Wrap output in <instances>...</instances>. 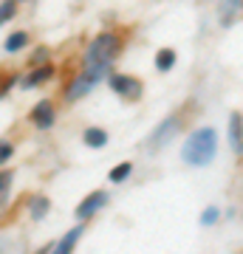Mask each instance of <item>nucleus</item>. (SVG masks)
Masks as SVG:
<instances>
[{
    "label": "nucleus",
    "instance_id": "obj_1",
    "mask_svg": "<svg viewBox=\"0 0 243 254\" xmlns=\"http://www.w3.org/2000/svg\"><path fill=\"white\" fill-rule=\"evenodd\" d=\"M122 51V37L113 34V31H105V34L93 37V43L88 46L85 51V68H82V76L90 82V85H96V82L110 71V65L113 60L119 57Z\"/></svg>",
    "mask_w": 243,
    "mask_h": 254
},
{
    "label": "nucleus",
    "instance_id": "obj_2",
    "mask_svg": "<svg viewBox=\"0 0 243 254\" xmlns=\"http://www.w3.org/2000/svg\"><path fill=\"white\" fill-rule=\"evenodd\" d=\"M218 155V133L212 127H198L192 136L187 138V144L181 150V158L189 167H207Z\"/></svg>",
    "mask_w": 243,
    "mask_h": 254
},
{
    "label": "nucleus",
    "instance_id": "obj_3",
    "mask_svg": "<svg viewBox=\"0 0 243 254\" xmlns=\"http://www.w3.org/2000/svg\"><path fill=\"white\" fill-rule=\"evenodd\" d=\"M108 82H110V88H113V93H119V96L127 99V102H136L144 91L142 82L136 79V76H127V73H110Z\"/></svg>",
    "mask_w": 243,
    "mask_h": 254
},
{
    "label": "nucleus",
    "instance_id": "obj_4",
    "mask_svg": "<svg viewBox=\"0 0 243 254\" xmlns=\"http://www.w3.org/2000/svg\"><path fill=\"white\" fill-rule=\"evenodd\" d=\"M178 116H170V119H164L162 125L156 127V133L150 136V150H159L162 144H167L172 136H175V130H178Z\"/></svg>",
    "mask_w": 243,
    "mask_h": 254
},
{
    "label": "nucleus",
    "instance_id": "obj_5",
    "mask_svg": "<svg viewBox=\"0 0 243 254\" xmlns=\"http://www.w3.org/2000/svg\"><path fill=\"white\" fill-rule=\"evenodd\" d=\"M54 119H57L54 105L48 99H40L34 105V110H31V122H34V127H40V130H48V127L54 125Z\"/></svg>",
    "mask_w": 243,
    "mask_h": 254
},
{
    "label": "nucleus",
    "instance_id": "obj_6",
    "mask_svg": "<svg viewBox=\"0 0 243 254\" xmlns=\"http://www.w3.org/2000/svg\"><path fill=\"white\" fill-rule=\"evenodd\" d=\"M105 200H108V192H90L88 198L82 200L80 206H77V218H80V220H88L90 215H96V212L105 206Z\"/></svg>",
    "mask_w": 243,
    "mask_h": 254
},
{
    "label": "nucleus",
    "instance_id": "obj_7",
    "mask_svg": "<svg viewBox=\"0 0 243 254\" xmlns=\"http://www.w3.org/2000/svg\"><path fill=\"white\" fill-rule=\"evenodd\" d=\"M229 147L235 153H243V116L241 113L229 116Z\"/></svg>",
    "mask_w": 243,
    "mask_h": 254
},
{
    "label": "nucleus",
    "instance_id": "obj_8",
    "mask_svg": "<svg viewBox=\"0 0 243 254\" xmlns=\"http://www.w3.org/2000/svg\"><path fill=\"white\" fill-rule=\"evenodd\" d=\"M90 88H93V85H90V82H88V79H85V76L80 73V76H74V79H71V85L65 88V99H68V102H77L80 96H85V93H88Z\"/></svg>",
    "mask_w": 243,
    "mask_h": 254
},
{
    "label": "nucleus",
    "instance_id": "obj_9",
    "mask_svg": "<svg viewBox=\"0 0 243 254\" xmlns=\"http://www.w3.org/2000/svg\"><path fill=\"white\" fill-rule=\"evenodd\" d=\"M48 76H54V65H43V68H34V71H31L26 79H23V88H37V85H43Z\"/></svg>",
    "mask_w": 243,
    "mask_h": 254
},
{
    "label": "nucleus",
    "instance_id": "obj_10",
    "mask_svg": "<svg viewBox=\"0 0 243 254\" xmlns=\"http://www.w3.org/2000/svg\"><path fill=\"white\" fill-rule=\"evenodd\" d=\"M82 141H85L88 147H93V150H99V147L108 144V133L99 130V127H88V130L82 133Z\"/></svg>",
    "mask_w": 243,
    "mask_h": 254
},
{
    "label": "nucleus",
    "instance_id": "obj_11",
    "mask_svg": "<svg viewBox=\"0 0 243 254\" xmlns=\"http://www.w3.org/2000/svg\"><path fill=\"white\" fill-rule=\"evenodd\" d=\"M80 235H82V226H77V229H71L68 235L57 243V249H54V254H71V249L77 246V240H80Z\"/></svg>",
    "mask_w": 243,
    "mask_h": 254
},
{
    "label": "nucleus",
    "instance_id": "obj_12",
    "mask_svg": "<svg viewBox=\"0 0 243 254\" xmlns=\"http://www.w3.org/2000/svg\"><path fill=\"white\" fill-rule=\"evenodd\" d=\"M26 46H28V31H14V34L3 43V48H6L9 54H17V51H23Z\"/></svg>",
    "mask_w": 243,
    "mask_h": 254
},
{
    "label": "nucleus",
    "instance_id": "obj_13",
    "mask_svg": "<svg viewBox=\"0 0 243 254\" xmlns=\"http://www.w3.org/2000/svg\"><path fill=\"white\" fill-rule=\"evenodd\" d=\"M172 65H175V51H172V48H162V51L156 54V71L167 73Z\"/></svg>",
    "mask_w": 243,
    "mask_h": 254
},
{
    "label": "nucleus",
    "instance_id": "obj_14",
    "mask_svg": "<svg viewBox=\"0 0 243 254\" xmlns=\"http://www.w3.org/2000/svg\"><path fill=\"white\" fill-rule=\"evenodd\" d=\"M45 212H48V198H43V195L31 198V218H34V220H43Z\"/></svg>",
    "mask_w": 243,
    "mask_h": 254
},
{
    "label": "nucleus",
    "instance_id": "obj_15",
    "mask_svg": "<svg viewBox=\"0 0 243 254\" xmlns=\"http://www.w3.org/2000/svg\"><path fill=\"white\" fill-rule=\"evenodd\" d=\"M17 0H6V3H0V26L3 23H9L14 14H17V6H14Z\"/></svg>",
    "mask_w": 243,
    "mask_h": 254
},
{
    "label": "nucleus",
    "instance_id": "obj_16",
    "mask_svg": "<svg viewBox=\"0 0 243 254\" xmlns=\"http://www.w3.org/2000/svg\"><path fill=\"white\" fill-rule=\"evenodd\" d=\"M130 173H133V164H127V161H125V164H119L116 170H110V181H113V184L125 181V178H127Z\"/></svg>",
    "mask_w": 243,
    "mask_h": 254
},
{
    "label": "nucleus",
    "instance_id": "obj_17",
    "mask_svg": "<svg viewBox=\"0 0 243 254\" xmlns=\"http://www.w3.org/2000/svg\"><path fill=\"white\" fill-rule=\"evenodd\" d=\"M9 187H11V173H0V206L9 198Z\"/></svg>",
    "mask_w": 243,
    "mask_h": 254
},
{
    "label": "nucleus",
    "instance_id": "obj_18",
    "mask_svg": "<svg viewBox=\"0 0 243 254\" xmlns=\"http://www.w3.org/2000/svg\"><path fill=\"white\" fill-rule=\"evenodd\" d=\"M215 220H218V209H215V206L204 209V215H201V223H204V226H209V223H215Z\"/></svg>",
    "mask_w": 243,
    "mask_h": 254
},
{
    "label": "nucleus",
    "instance_id": "obj_19",
    "mask_svg": "<svg viewBox=\"0 0 243 254\" xmlns=\"http://www.w3.org/2000/svg\"><path fill=\"white\" fill-rule=\"evenodd\" d=\"M11 153H14V147H11L9 141H0V164H6V161H9Z\"/></svg>",
    "mask_w": 243,
    "mask_h": 254
},
{
    "label": "nucleus",
    "instance_id": "obj_20",
    "mask_svg": "<svg viewBox=\"0 0 243 254\" xmlns=\"http://www.w3.org/2000/svg\"><path fill=\"white\" fill-rule=\"evenodd\" d=\"M241 3H243V0H224V6H221V11H224V23H226V14H229V11H235Z\"/></svg>",
    "mask_w": 243,
    "mask_h": 254
},
{
    "label": "nucleus",
    "instance_id": "obj_21",
    "mask_svg": "<svg viewBox=\"0 0 243 254\" xmlns=\"http://www.w3.org/2000/svg\"><path fill=\"white\" fill-rule=\"evenodd\" d=\"M45 54H48V48H37V54H34V63H43Z\"/></svg>",
    "mask_w": 243,
    "mask_h": 254
}]
</instances>
